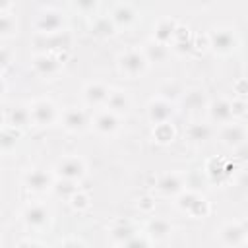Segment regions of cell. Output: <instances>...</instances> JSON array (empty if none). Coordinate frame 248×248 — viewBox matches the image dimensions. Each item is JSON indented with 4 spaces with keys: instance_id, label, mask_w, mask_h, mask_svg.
<instances>
[{
    "instance_id": "8",
    "label": "cell",
    "mask_w": 248,
    "mask_h": 248,
    "mask_svg": "<svg viewBox=\"0 0 248 248\" xmlns=\"http://www.w3.org/2000/svg\"><path fill=\"white\" fill-rule=\"evenodd\" d=\"M60 122L62 128L70 134H81L87 130V126L91 124V116L79 108V107H66L60 114Z\"/></svg>"
},
{
    "instance_id": "6",
    "label": "cell",
    "mask_w": 248,
    "mask_h": 248,
    "mask_svg": "<svg viewBox=\"0 0 248 248\" xmlns=\"http://www.w3.org/2000/svg\"><path fill=\"white\" fill-rule=\"evenodd\" d=\"M54 174L60 178H70V180L79 182L87 174V163L79 155H66L58 159V163L54 165Z\"/></svg>"
},
{
    "instance_id": "7",
    "label": "cell",
    "mask_w": 248,
    "mask_h": 248,
    "mask_svg": "<svg viewBox=\"0 0 248 248\" xmlns=\"http://www.w3.org/2000/svg\"><path fill=\"white\" fill-rule=\"evenodd\" d=\"M29 107H31V116H33V124H35V126L46 128V126H52V124L60 118L58 107L54 105V101H50V99H46V97L35 99Z\"/></svg>"
},
{
    "instance_id": "1",
    "label": "cell",
    "mask_w": 248,
    "mask_h": 248,
    "mask_svg": "<svg viewBox=\"0 0 248 248\" xmlns=\"http://www.w3.org/2000/svg\"><path fill=\"white\" fill-rule=\"evenodd\" d=\"M118 72L128 79H138L149 70V60L141 48H128L116 58Z\"/></svg>"
},
{
    "instance_id": "29",
    "label": "cell",
    "mask_w": 248,
    "mask_h": 248,
    "mask_svg": "<svg viewBox=\"0 0 248 248\" xmlns=\"http://www.w3.org/2000/svg\"><path fill=\"white\" fill-rule=\"evenodd\" d=\"M16 35H17V19H16V16L12 12L2 14V17H0V37H2V41H8V39H12Z\"/></svg>"
},
{
    "instance_id": "9",
    "label": "cell",
    "mask_w": 248,
    "mask_h": 248,
    "mask_svg": "<svg viewBox=\"0 0 248 248\" xmlns=\"http://www.w3.org/2000/svg\"><path fill=\"white\" fill-rule=\"evenodd\" d=\"M91 126L99 136H114L120 130V114L112 112L110 108H101L91 116Z\"/></svg>"
},
{
    "instance_id": "18",
    "label": "cell",
    "mask_w": 248,
    "mask_h": 248,
    "mask_svg": "<svg viewBox=\"0 0 248 248\" xmlns=\"http://www.w3.org/2000/svg\"><path fill=\"white\" fill-rule=\"evenodd\" d=\"M108 16H110L112 23L116 25V29H128L138 19V12L130 4H118V6H114Z\"/></svg>"
},
{
    "instance_id": "24",
    "label": "cell",
    "mask_w": 248,
    "mask_h": 248,
    "mask_svg": "<svg viewBox=\"0 0 248 248\" xmlns=\"http://www.w3.org/2000/svg\"><path fill=\"white\" fill-rule=\"evenodd\" d=\"M176 27H178L176 19H172V17H163V19H159L157 25H155V35H153V39H157V41L169 45V43L174 39Z\"/></svg>"
},
{
    "instance_id": "14",
    "label": "cell",
    "mask_w": 248,
    "mask_h": 248,
    "mask_svg": "<svg viewBox=\"0 0 248 248\" xmlns=\"http://www.w3.org/2000/svg\"><path fill=\"white\" fill-rule=\"evenodd\" d=\"M219 240L225 246L248 244V229L238 221H229L219 229Z\"/></svg>"
},
{
    "instance_id": "41",
    "label": "cell",
    "mask_w": 248,
    "mask_h": 248,
    "mask_svg": "<svg viewBox=\"0 0 248 248\" xmlns=\"http://www.w3.org/2000/svg\"><path fill=\"white\" fill-rule=\"evenodd\" d=\"M153 205H155V203H153V200H151V198H141V200H140V207H141L143 211H151V209H153Z\"/></svg>"
},
{
    "instance_id": "33",
    "label": "cell",
    "mask_w": 248,
    "mask_h": 248,
    "mask_svg": "<svg viewBox=\"0 0 248 248\" xmlns=\"http://www.w3.org/2000/svg\"><path fill=\"white\" fill-rule=\"evenodd\" d=\"M200 194H196V192H192V190H182L178 196H176V205H178V209H182V211H190V207H192V203L196 202V198H198Z\"/></svg>"
},
{
    "instance_id": "15",
    "label": "cell",
    "mask_w": 248,
    "mask_h": 248,
    "mask_svg": "<svg viewBox=\"0 0 248 248\" xmlns=\"http://www.w3.org/2000/svg\"><path fill=\"white\" fill-rule=\"evenodd\" d=\"M4 124L8 126H14L17 130H27L31 124H33V116H31V107L29 105H23V103H16L12 107L6 108V114H4Z\"/></svg>"
},
{
    "instance_id": "37",
    "label": "cell",
    "mask_w": 248,
    "mask_h": 248,
    "mask_svg": "<svg viewBox=\"0 0 248 248\" xmlns=\"http://www.w3.org/2000/svg\"><path fill=\"white\" fill-rule=\"evenodd\" d=\"M231 103H232V114H234V116H242V114H246L248 105H246L242 99H234V101H231Z\"/></svg>"
},
{
    "instance_id": "3",
    "label": "cell",
    "mask_w": 248,
    "mask_h": 248,
    "mask_svg": "<svg viewBox=\"0 0 248 248\" xmlns=\"http://www.w3.org/2000/svg\"><path fill=\"white\" fill-rule=\"evenodd\" d=\"M21 182L25 186V190L33 192V194H45V192H50L54 182H56V174L54 170H45V169H29L23 172L21 176Z\"/></svg>"
},
{
    "instance_id": "2",
    "label": "cell",
    "mask_w": 248,
    "mask_h": 248,
    "mask_svg": "<svg viewBox=\"0 0 248 248\" xmlns=\"http://www.w3.org/2000/svg\"><path fill=\"white\" fill-rule=\"evenodd\" d=\"M207 35H209V48L215 54L227 56L238 48V37L231 27H217V29H211Z\"/></svg>"
},
{
    "instance_id": "21",
    "label": "cell",
    "mask_w": 248,
    "mask_h": 248,
    "mask_svg": "<svg viewBox=\"0 0 248 248\" xmlns=\"http://www.w3.org/2000/svg\"><path fill=\"white\" fill-rule=\"evenodd\" d=\"M108 234H110V244H114V246H126L128 240H130L134 234H138V231H136V227H134L132 223H128V221H116V223L108 229Z\"/></svg>"
},
{
    "instance_id": "34",
    "label": "cell",
    "mask_w": 248,
    "mask_h": 248,
    "mask_svg": "<svg viewBox=\"0 0 248 248\" xmlns=\"http://www.w3.org/2000/svg\"><path fill=\"white\" fill-rule=\"evenodd\" d=\"M68 203H70L76 211H83V209H87V207H89V196H87L85 192L78 190V192L68 200Z\"/></svg>"
},
{
    "instance_id": "4",
    "label": "cell",
    "mask_w": 248,
    "mask_h": 248,
    "mask_svg": "<svg viewBox=\"0 0 248 248\" xmlns=\"http://www.w3.org/2000/svg\"><path fill=\"white\" fill-rule=\"evenodd\" d=\"M52 211L46 203H29L21 211V223L31 231H43L50 225Z\"/></svg>"
},
{
    "instance_id": "35",
    "label": "cell",
    "mask_w": 248,
    "mask_h": 248,
    "mask_svg": "<svg viewBox=\"0 0 248 248\" xmlns=\"http://www.w3.org/2000/svg\"><path fill=\"white\" fill-rule=\"evenodd\" d=\"M225 172L223 169V161H217V159H211L207 163V174L211 176V180H219V176Z\"/></svg>"
},
{
    "instance_id": "43",
    "label": "cell",
    "mask_w": 248,
    "mask_h": 248,
    "mask_svg": "<svg viewBox=\"0 0 248 248\" xmlns=\"http://www.w3.org/2000/svg\"><path fill=\"white\" fill-rule=\"evenodd\" d=\"M12 10V0H0V14H6Z\"/></svg>"
},
{
    "instance_id": "26",
    "label": "cell",
    "mask_w": 248,
    "mask_h": 248,
    "mask_svg": "<svg viewBox=\"0 0 248 248\" xmlns=\"http://www.w3.org/2000/svg\"><path fill=\"white\" fill-rule=\"evenodd\" d=\"M211 134H213V130H211V126L205 124V122H194V124H190L188 130H186L188 141H190V143H196V145L205 143V141L211 138Z\"/></svg>"
},
{
    "instance_id": "20",
    "label": "cell",
    "mask_w": 248,
    "mask_h": 248,
    "mask_svg": "<svg viewBox=\"0 0 248 248\" xmlns=\"http://www.w3.org/2000/svg\"><path fill=\"white\" fill-rule=\"evenodd\" d=\"M130 105H132V99H130L128 91L118 89V87L110 89V93H108V97H107V103H105L107 108H110L112 112H116V114H120V116L130 110Z\"/></svg>"
},
{
    "instance_id": "25",
    "label": "cell",
    "mask_w": 248,
    "mask_h": 248,
    "mask_svg": "<svg viewBox=\"0 0 248 248\" xmlns=\"http://www.w3.org/2000/svg\"><path fill=\"white\" fill-rule=\"evenodd\" d=\"M180 103H182V107H186L188 110H198V108L207 107L205 95H203V91L198 89V87H192V89L182 91V95H180Z\"/></svg>"
},
{
    "instance_id": "40",
    "label": "cell",
    "mask_w": 248,
    "mask_h": 248,
    "mask_svg": "<svg viewBox=\"0 0 248 248\" xmlns=\"http://www.w3.org/2000/svg\"><path fill=\"white\" fill-rule=\"evenodd\" d=\"M234 89H236L238 95H246V93H248V79L236 81V83H234Z\"/></svg>"
},
{
    "instance_id": "32",
    "label": "cell",
    "mask_w": 248,
    "mask_h": 248,
    "mask_svg": "<svg viewBox=\"0 0 248 248\" xmlns=\"http://www.w3.org/2000/svg\"><path fill=\"white\" fill-rule=\"evenodd\" d=\"M209 202L203 198V196H198L196 198V202L192 203V207H190V211H188V215L190 217H194V219H203V217H207L209 215Z\"/></svg>"
},
{
    "instance_id": "28",
    "label": "cell",
    "mask_w": 248,
    "mask_h": 248,
    "mask_svg": "<svg viewBox=\"0 0 248 248\" xmlns=\"http://www.w3.org/2000/svg\"><path fill=\"white\" fill-rule=\"evenodd\" d=\"M21 134H23L21 130H17V128H14V126L4 124L2 134H0V145H2V151H4V153H10V151L16 147L17 140L21 138Z\"/></svg>"
},
{
    "instance_id": "16",
    "label": "cell",
    "mask_w": 248,
    "mask_h": 248,
    "mask_svg": "<svg viewBox=\"0 0 248 248\" xmlns=\"http://www.w3.org/2000/svg\"><path fill=\"white\" fill-rule=\"evenodd\" d=\"M207 116L215 124H227V122H231L234 118V114H232V103L229 99H223V97L209 101L207 103Z\"/></svg>"
},
{
    "instance_id": "44",
    "label": "cell",
    "mask_w": 248,
    "mask_h": 248,
    "mask_svg": "<svg viewBox=\"0 0 248 248\" xmlns=\"http://www.w3.org/2000/svg\"><path fill=\"white\" fill-rule=\"evenodd\" d=\"M62 246H68V244H78V246H85V242L83 240H79V238H70V240H64V242H60Z\"/></svg>"
},
{
    "instance_id": "42",
    "label": "cell",
    "mask_w": 248,
    "mask_h": 248,
    "mask_svg": "<svg viewBox=\"0 0 248 248\" xmlns=\"http://www.w3.org/2000/svg\"><path fill=\"white\" fill-rule=\"evenodd\" d=\"M17 246L19 248H23V246H43V242L41 240H33V238H23V240L17 242Z\"/></svg>"
},
{
    "instance_id": "38",
    "label": "cell",
    "mask_w": 248,
    "mask_h": 248,
    "mask_svg": "<svg viewBox=\"0 0 248 248\" xmlns=\"http://www.w3.org/2000/svg\"><path fill=\"white\" fill-rule=\"evenodd\" d=\"M10 64H12V50L8 46H4L2 48V70L6 72L10 68Z\"/></svg>"
},
{
    "instance_id": "30",
    "label": "cell",
    "mask_w": 248,
    "mask_h": 248,
    "mask_svg": "<svg viewBox=\"0 0 248 248\" xmlns=\"http://www.w3.org/2000/svg\"><path fill=\"white\" fill-rule=\"evenodd\" d=\"M174 134H176V132H174V126L170 124V120L153 126V140H155L157 143H161V145L170 143V141L174 140Z\"/></svg>"
},
{
    "instance_id": "5",
    "label": "cell",
    "mask_w": 248,
    "mask_h": 248,
    "mask_svg": "<svg viewBox=\"0 0 248 248\" xmlns=\"http://www.w3.org/2000/svg\"><path fill=\"white\" fill-rule=\"evenodd\" d=\"M35 29H37V33H43V35L64 31L66 29V17L56 8H41L37 12V17H35Z\"/></svg>"
},
{
    "instance_id": "22",
    "label": "cell",
    "mask_w": 248,
    "mask_h": 248,
    "mask_svg": "<svg viewBox=\"0 0 248 248\" xmlns=\"http://www.w3.org/2000/svg\"><path fill=\"white\" fill-rule=\"evenodd\" d=\"M145 232L153 242H159V240H165L172 234V225H170V221H167L163 217H153L147 221Z\"/></svg>"
},
{
    "instance_id": "10",
    "label": "cell",
    "mask_w": 248,
    "mask_h": 248,
    "mask_svg": "<svg viewBox=\"0 0 248 248\" xmlns=\"http://www.w3.org/2000/svg\"><path fill=\"white\" fill-rule=\"evenodd\" d=\"M31 66L33 72L41 78H54L60 68H62V60L58 58L56 52H37L31 58Z\"/></svg>"
},
{
    "instance_id": "31",
    "label": "cell",
    "mask_w": 248,
    "mask_h": 248,
    "mask_svg": "<svg viewBox=\"0 0 248 248\" xmlns=\"http://www.w3.org/2000/svg\"><path fill=\"white\" fill-rule=\"evenodd\" d=\"M70 6L74 12H78L81 16H93V14H97L101 0H70Z\"/></svg>"
},
{
    "instance_id": "27",
    "label": "cell",
    "mask_w": 248,
    "mask_h": 248,
    "mask_svg": "<svg viewBox=\"0 0 248 248\" xmlns=\"http://www.w3.org/2000/svg\"><path fill=\"white\" fill-rule=\"evenodd\" d=\"M79 182H76V180H70V178H60V176H56V182H54V186H52V192L58 196V198H62V200H70L78 190H79V186H78Z\"/></svg>"
},
{
    "instance_id": "12",
    "label": "cell",
    "mask_w": 248,
    "mask_h": 248,
    "mask_svg": "<svg viewBox=\"0 0 248 248\" xmlns=\"http://www.w3.org/2000/svg\"><path fill=\"white\" fill-rule=\"evenodd\" d=\"M147 120L155 126V124H161V122H169L174 114V105L172 101L165 99V97H155L147 103Z\"/></svg>"
},
{
    "instance_id": "17",
    "label": "cell",
    "mask_w": 248,
    "mask_h": 248,
    "mask_svg": "<svg viewBox=\"0 0 248 248\" xmlns=\"http://www.w3.org/2000/svg\"><path fill=\"white\" fill-rule=\"evenodd\" d=\"M108 93H110V87H107L101 81H91L83 87V101L87 107H93V108L105 107Z\"/></svg>"
},
{
    "instance_id": "23",
    "label": "cell",
    "mask_w": 248,
    "mask_h": 248,
    "mask_svg": "<svg viewBox=\"0 0 248 248\" xmlns=\"http://www.w3.org/2000/svg\"><path fill=\"white\" fill-rule=\"evenodd\" d=\"M89 31L93 37L97 39H107V37H112L116 33V25L112 23L110 16H99L93 19V23L89 25Z\"/></svg>"
},
{
    "instance_id": "39",
    "label": "cell",
    "mask_w": 248,
    "mask_h": 248,
    "mask_svg": "<svg viewBox=\"0 0 248 248\" xmlns=\"http://www.w3.org/2000/svg\"><path fill=\"white\" fill-rule=\"evenodd\" d=\"M236 184L240 186V190L248 192V169H244V170L238 174V178H236Z\"/></svg>"
},
{
    "instance_id": "11",
    "label": "cell",
    "mask_w": 248,
    "mask_h": 248,
    "mask_svg": "<svg viewBox=\"0 0 248 248\" xmlns=\"http://www.w3.org/2000/svg\"><path fill=\"white\" fill-rule=\"evenodd\" d=\"M219 140L225 147L229 149H238L246 143L248 140V130L238 124V122H227V124H221V130H219Z\"/></svg>"
},
{
    "instance_id": "13",
    "label": "cell",
    "mask_w": 248,
    "mask_h": 248,
    "mask_svg": "<svg viewBox=\"0 0 248 248\" xmlns=\"http://www.w3.org/2000/svg\"><path fill=\"white\" fill-rule=\"evenodd\" d=\"M155 190L163 198H176L182 190H186V178L180 172H167L159 176L155 182Z\"/></svg>"
},
{
    "instance_id": "19",
    "label": "cell",
    "mask_w": 248,
    "mask_h": 248,
    "mask_svg": "<svg viewBox=\"0 0 248 248\" xmlns=\"http://www.w3.org/2000/svg\"><path fill=\"white\" fill-rule=\"evenodd\" d=\"M143 54L147 56L149 64H163L167 62L169 54H170V45L167 43H161L157 39H149L145 45H143Z\"/></svg>"
},
{
    "instance_id": "36",
    "label": "cell",
    "mask_w": 248,
    "mask_h": 248,
    "mask_svg": "<svg viewBox=\"0 0 248 248\" xmlns=\"http://www.w3.org/2000/svg\"><path fill=\"white\" fill-rule=\"evenodd\" d=\"M209 48V35H198V37H194V50H202V52H205Z\"/></svg>"
}]
</instances>
